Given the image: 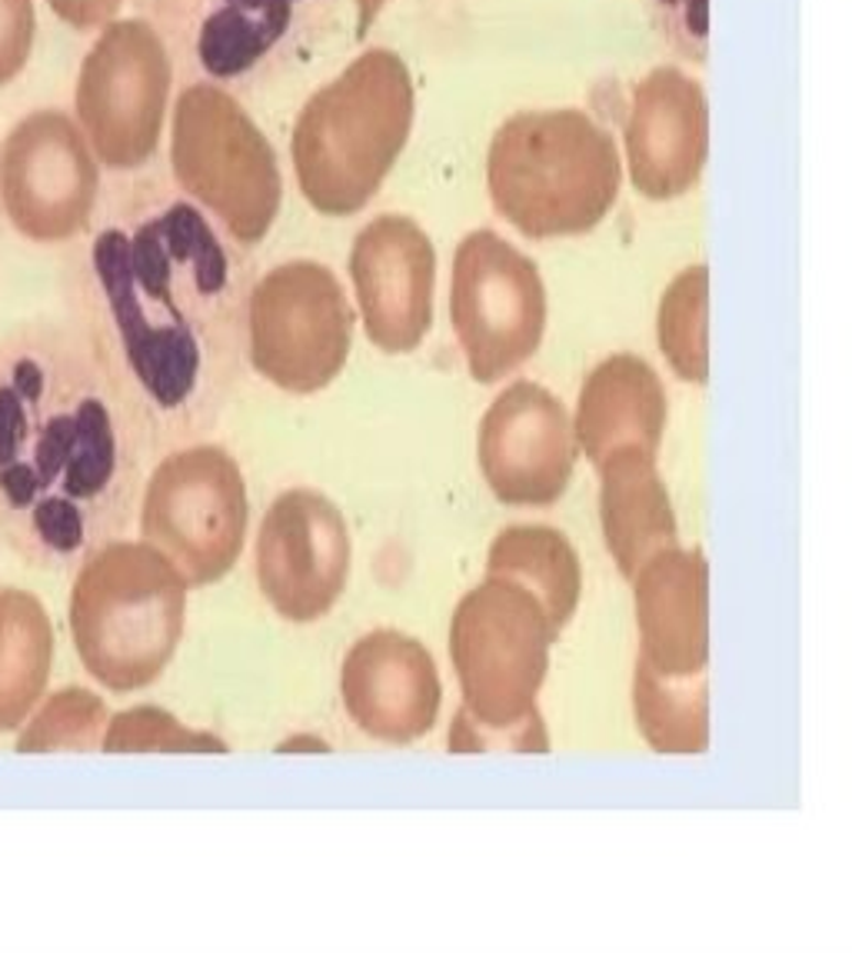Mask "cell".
I'll return each mask as SVG.
<instances>
[{
  "mask_svg": "<svg viewBox=\"0 0 852 956\" xmlns=\"http://www.w3.org/2000/svg\"><path fill=\"white\" fill-rule=\"evenodd\" d=\"M576 457L579 443L566 407L533 381L510 384L483 414L479 466L500 504H556L576 470Z\"/></svg>",
  "mask_w": 852,
  "mask_h": 956,
  "instance_id": "15",
  "label": "cell"
},
{
  "mask_svg": "<svg viewBox=\"0 0 852 956\" xmlns=\"http://www.w3.org/2000/svg\"><path fill=\"white\" fill-rule=\"evenodd\" d=\"M54 18H60L74 31H97L117 21V11L124 0H47Z\"/></svg>",
  "mask_w": 852,
  "mask_h": 956,
  "instance_id": "30",
  "label": "cell"
},
{
  "mask_svg": "<svg viewBox=\"0 0 852 956\" xmlns=\"http://www.w3.org/2000/svg\"><path fill=\"white\" fill-rule=\"evenodd\" d=\"M180 70L220 87H254L323 31L336 0H141Z\"/></svg>",
  "mask_w": 852,
  "mask_h": 956,
  "instance_id": "10",
  "label": "cell"
},
{
  "mask_svg": "<svg viewBox=\"0 0 852 956\" xmlns=\"http://www.w3.org/2000/svg\"><path fill=\"white\" fill-rule=\"evenodd\" d=\"M67 261L74 330L141 450H177L226 410L247 356L251 257L177 187L120 190Z\"/></svg>",
  "mask_w": 852,
  "mask_h": 956,
  "instance_id": "1",
  "label": "cell"
},
{
  "mask_svg": "<svg viewBox=\"0 0 852 956\" xmlns=\"http://www.w3.org/2000/svg\"><path fill=\"white\" fill-rule=\"evenodd\" d=\"M623 161L613 134L586 110H520L486 151L497 213L533 241L589 233L620 197Z\"/></svg>",
  "mask_w": 852,
  "mask_h": 956,
  "instance_id": "5",
  "label": "cell"
},
{
  "mask_svg": "<svg viewBox=\"0 0 852 956\" xmlns=\"http://www.w3.org/2000/svg\"><path fill=\"white\" fill-rule=\"evenodd\" d=\"M100 200V164L64 110H34L0 144V207L34 244L80 237Z\"/></svg>",
  "mask_w": 852,
  "mask_h": 956,
  "instance_id": "13",
  "label": "cell"
},
{
  "mask_svg": "<svg viewBox=\"0 0 852 956\" xmlns=\"http://www.w3.org/2000/svg\"><path fill=\"white\" fill-rule=\"evenodd\" d=\"M666 427V391L656 371L633 353H613L583 381L576 404V443L599 466L623 447L653 450Z\"/></svg>",
  "mask_w": 852,
  "mask_h": 956,
  "instance_id": "20",
  "label": "cell"
},
{
  "mask_svg": "<svg viewBox=\"0 0 852 956\" xmlns=\"http://www.w3.org/2000/svg\"><path fill=\"white\" fill-rule=\"evenodd\" d=\"M450 320L473 381L510 377L546 333V287L536 264L494 230L466 233L453 254Z\"/></svg>",
  "mask_w": 852,
  "mask_h": 956,
  "instance_id": "12",
  "label": "cell"
},
{
  "mask_svg": "<svg viewBox=\"0 0 852 956\" xmlns=\"http://www.w3.org/2000/svg\"><path fill=\"white\" fill-rule=\"evenodd\" d=\"M54 667V624L44 604L21 586H0V734L27 724L47 693Z\"/></svg>",
  "mask_w": 852,
  "mask_h": 956,
  "instance_id": "22",
  "label": "cell"
},
{
  "mask_svg": "<svg viewBox=\"0 0 852 956\" xmlns=\"http://www.w3.org/2000/svg\"><path fill=\"white\" fill-rule=\"evenodd\" d=\"M556 637L543 604L513 580L486 576L463 596L450 624V657L463 690L450 727L453 754L550 750L536 696Z\"/></svg>",
  "mask_w": 852,
  "mask_h": 956,
  "instance_id": "3",
  "label": "cell"
},
{
  "mask_svg": "<svg viewBox=\"0 0 852 956\" xmlns=\"http://www.w3.org/2000/svg\"><path fill=\"white\" fill-rule=\"evenodd\" d=\"M174 54L147 18L110 21L87 51L74 110L97 164L137 171L154 161L170 107Z\"/></svg>",
  "mask_w": 852,
  "mask_h": 956,
  "instance_id": "9",
  "label": "cell"
},
{
  "mask_svg": "<svg viewBox=\"0 0 852 956\" xmlns=\"http://www.w3.org/2000/svg\"><path fill=\"white\" fill-rule=\"evenodd\" d=\"M706 307H709V274L702 264L686 267L663 294L656 333L666 364L686 384H706L709 377V343H706Z\"/></svg>",
  "mask_w": 852,
  "mask_h": 956,
  "instance_id": "25",
  "label": "cell"
},
{
  "mask_svg": "<svg viewBox=\"0 0 852 956\" xmlns=\"http://www.w3.org/2000/svg\"><path fill=\"white\" fill-rule=\"evenodd\" d=\"M350 281L370 343L384 353H410L433 323L436 251L427 230L403 217H374L353 237Z\"/></svg>",
  "mask_w": 852,
  "mask_h": 956,
  "instance_id": "16",
  "label": "cell"
},
{
  "mask_svg": "<svg viewBox=\"0 0 852 956\" xmlns=\"http://www.w3.org/2000/svg\"><path fill=\"white\" fill-rule=\"evenodd\" d=\"M599 520L617 570L633 580L637 570L666 547L679 543L676 514L656 466V453L623 447L599 466Z\"/></svg>",
  "mask_w": 852,
  "mask_h": 956,
  "instance_id": "21",
  "label": "cell"
},
{
  "mask_svg": "<svg viewBox=\"0 0 852 956\" xmlns=\"http://www.w3.org/2000/svg\"><path fill=\"white\" fill-rule=\"evenodd\" d=\"M706 151L709 110L699 80L670 64L643 74L627 113L630 184L650 200H676L696 187Z\"/></svg>",
  "mask_w": 852,
  "mask_h": 956,
  "instance_id": "18",
  "label": "cell"
},
{
  "mask_svg": "<svg viewBox=\"0 0 852 956\" xmlns=\"http://www.w3.org/2000/svg\"><path fill=\"white\" fill-rule=\"evenodd\" d=\"M350 527L340 507L307 487L284 491L257 534V583L290 624H313L333 611L350 576Z\"/></svg>",
  "mask_w": 852,
  "mask_h": 956,
  "instance_id": "14",
  "label": "cell"
},
{
  "mask_svg": "<svg viewBox=\"0 0 852 956\" xmlns=\"http://www.w3.org/2000/svg\"><path fill=\"white\" fill-rule=\"evenodd\" d=\"M413 117L417 90L397 51L370 47L353 57L294 121L290 157L307 204L327 217L359 213L400 161Z\"/></svg>",
  "mask_w": 852,
  "mask_h": 956,
  "instance_id": "4",
  "label": "cell"
},
{
  "mask_svg": "<svg viewBox=\"0 0 852 956\" xmlns=\"http://www.w3.org/2000/svg\"><path fill=\"white\" fill-rule=\"evenodd\" d=\"M486 576H500L527 586L543 604L556 630H563L579 607L583 586L579 557L573 543L553 527L540 524L507 527L494 540L490 557H486Z\"/></svg>",
  "mask_w": 852,
  "mask_h": 956,
  "instance_id": "23",
  "label": "cell"
},
{
  "mask_svg": "<svg viewBox=\"0 0 852 956\" xmlns=\"http://www.w3.org/2000/svg\"><path fill=\"white\" fill-rule=\"evenodd\" d=\"M187 580L147 540L90 550L70 586V640L84 670L110 693L161 680L187 620Z\"/></svg>",
  "mask_w": 852,
  "mask_h": 956,
  "instance_id": "6",
  "label": "cell"
},
{
  "mask_svg": "<svg viewBox=\"0 0 852 956\" xmlns=\"http://www.w3.org/2000/svg\"><path fill=\"white\" fill-rule=\"evenodd\" d=\"M170 174L240 248H257L277 223L284 204L277 151L230 87L193 80L177 94Z\"/></svg>",
  "mask_w": 852,
  "mask_h": 956,
  "instance_id": "7",
  "label": "cell"
},
{
  "mask_svg": "<svg viewBox=\"0 0 852 956\" xmlns=\"http://www.w3.org/2000/svg\"><path fill=\"white\" fill-rule=\"evenodd\" d=\"M709 570L699 550L666 547L633 576L640 660L666 677H696L709 663Z\"/></svg>",
  "mask_w": 852,
  "mask_h": 956,
  "instance_id": "19",
  "label": "cell"
},
{
  "mask_svg": "<svg viewBox=\"0 0 852 956\" xmlns=\"http://www.w3.org/2000/svg\"><path fill=\"white\" fill-rule=\"evenodd\" d=\"M666 28L676 34V41L699 57L706 41V0H656Z\"/></svg>",
  "mask_w": 852,
  "mask_h": 956,
  "instance_id": "29",
  "label": "cell"
},
{
  "mask_svg": "<svg viewBox=\"0 0 852 956\" xmlns=\"http://www.w3.org/2000/svg\"><path fill=\"white\" fill-rule=\"evenodd\" d=\"M247 524V481L220 443L167 450L147 476L141 534L180 570L187 586H210L233 570Z\"/></svg>",
  "mask_w": 852,
  "mask_h": 956,
  "instance_id": "8",
  "label": "cell"
},
{
  "mask_svg": "<svg viewBox=\"0 0 852 956\" xmlns=\"http://www.w3.org/2000/svg\"><path fill=\"white\" fill-rule=\"evenodd\" d=\"M137 430L77 330L34 320L0 340V540L64 573L131 524Z\"/></svg>",
  "mask_w": 852,
  "mask_h": 956,
  "instance_id": "2",
  "label": "cell"
},
{
  "mask_svg": "<svg viewBox=\"0 0 852 956\" xmlns=\"http://www.w3.org/2000/svg\"><path fill=\"white\" fill-rule=\"evenodd\" d=\"M107 703L80 686H64L34 706L27 727L18 737L21 754H60V750H100L107 730Z\"/></svg>",
  "mask_w": 852,
  "mask_h": 956,
  "instance_id": "26",
  "label": "cell"
},
{
  "mask_svg": "<svg viewBox=\"0 0 852 956\" xmlns=\"http://www.w3.org/2000/svg\"><path fill=\"white\" fill-rule=\"evenodd\" d=\"M37 14L34 0H0V87L11 84L31 61Z\"/></svg>",
  "mask_w": 852,
  "mask_h": 956,
  "instance_id": "28",
  "label": "cell"
},
{
  "mask_svg": "<svg viewBox=\"0 0 852 956\" xmlns=\"http://www.w3.org/2000/svg\"><path fill=\"white\" fill-rule=\"evenodd\" d=\"M633 713L643 740L656 754H702L709 747L706 673L666 677L637 660Z\"/></svg>",
  "mask_w": 852,
  "mask_h": 956,
  "instance_id": "24",
  "label": "cell"
},
{
  "mask_svg": "<svg viewBox=\"0 0 852 956\" xmlns=\"http://www.w3.org/2000/svg\"><path fill=\"white\" fill-rule=\"evenodd\" d=\"M103 754H223L226 744L207 730H193L180 724L170 710L161 706H134L120 710L107 721Z\"/></svg>",
  "mask_w": 852,
  "mask_h": 956,
  "instance_id": "27",
  "label": "cell"
},
{
  "mask_svg": "<svg viewBox=\"0 0 852 956\" xmlns=\"http://www.w3.org/2000/svg\"><path fill=\"white\" fill-rule=\"evenodd\" d=\"M353 307L320 261H284L254 281L247 297V361L287 394L330 387L353 343Z\"/></svg>",
  "mask_w": 852,
  "mask_h": 956,
  "instance_id": "11",
  "label": "cell"
},
{
  "mask_svg": "<svg viewBox=\"0 0 852 956\" xmlns=\"http://www.w3.org/2000/svg\"><path fill=\"white\" fill-rule=\"evenodd\" d=\"M353 4H356V37H363L374 28V21L380 18V11L390 4V0H353Z\"/></svg>",
  "mask_w": 852,
  "mask_h": 956,
  "instance_id": "31",
  "label": "cell"
},
{
  "mask_svg": "<svg viewBox=\"0 0 852 956\" xmlns=\"http://www.w3.org/2000/svg\"><path fill=\"white\" fill-rule=\"evenodd\" d=\"M340 696L363 734L407 747L433 730L443 683L430 650L417 637L374 630L350 647L340 670Z\"/></svg>",
  "mask_w": 852,
  "mask_h": 956,
  "instance_id": "17",
  "label": "cell"
}]
</instances>
